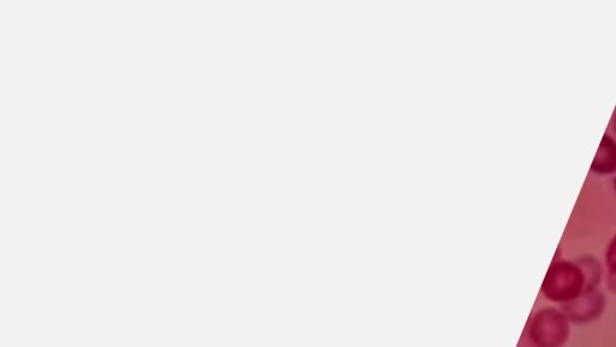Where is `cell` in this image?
Masks as SVG:
<instances>
[{
    "instance_id": "7a4b0ae2",
    "label": "cell",
    "mask_w": 616,
    "mask_h": 347,
    "mask_svg": "<svg viewBox=\"0 0 616 347\" xmlns=\"http://www.w3.org/2000/svg\"><path fill=\"white\" fill-rule=\"evenodd\" d=\"M614 129H615V133H616V115H615V126H614Z\"/></svg>"
},
{
    "instance_id": "6da1fadb",
    "label": "cell",
    "mask_w": 616,
    "mask_h": 347,
    "mask_svg": "<svg viewBox=\"0 0 616 347\" xmlns=\"http://www.w3.org/2000/svg\"><path fill=\"white\" fill-rule=\"evenodd\" d=\"M601 149L606 152L607 156H603L598 152V156L596 157V161L594 163V168L597 167L596 172L610 173L616 169V145L612 139L609 137H604Z\"/></svg>"
},
{
    "instance_id": "3957f363",
    "label": "cell",
    "mask_w": 616,
    "mask_h": 347,
    "mask_svg": "<svg viewBox=\"0 0 616 347\" xmlns=\"http://www.w3.org/2000/svg\"><path fill=\"white\" fill-rule=\"evenodd\" d=\"M616 182V181H615Z\"/></svg>"
}]
</instances>
